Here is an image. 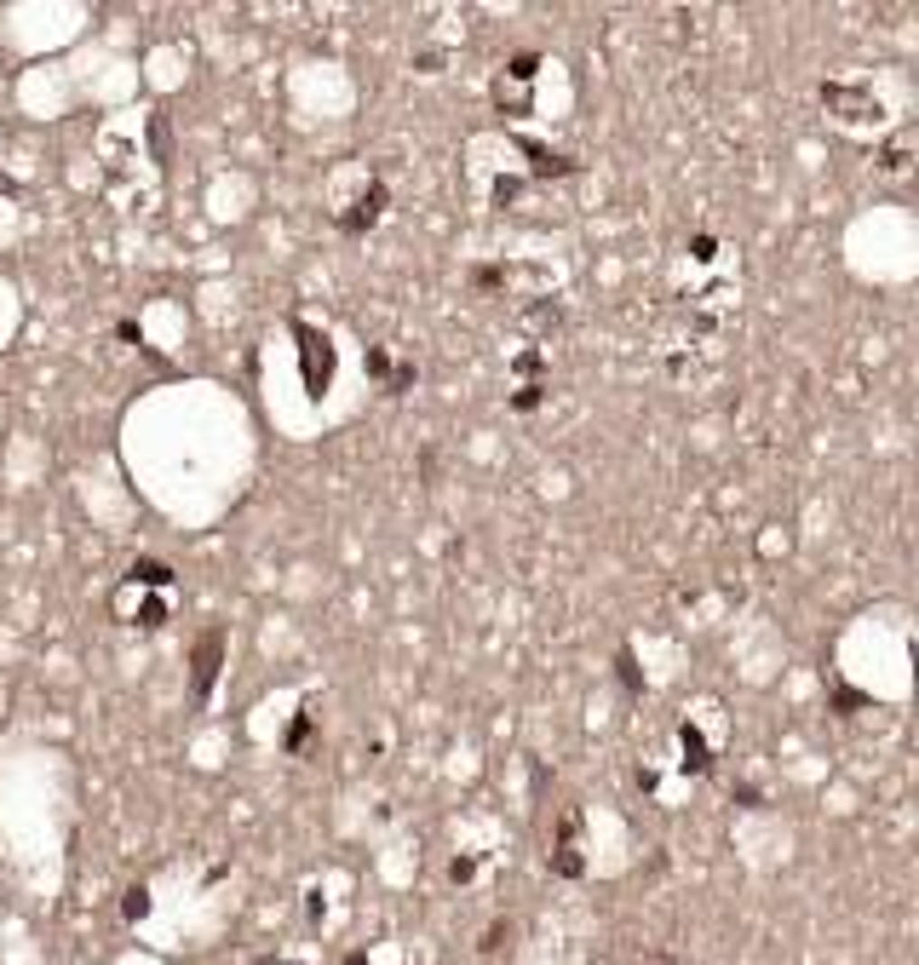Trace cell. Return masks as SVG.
Segmentation results:
<instances>
[{
  "instance_id": "cell-13",
  "label": "cell",
  "mask_w": 919,
  "mask_h": 965,
  "mask_svg": "<svg viewBox=\"0 0 919 965\" xmlns=\"http://www.w3.org/2000/svg\"><path fill=\"white\" fill-rule=\"evenodd\" d=\"M472 874H477V862H472V856H455V862H448V879H455V885H465Z\"/></svg>"
},
{
  "instance_id": "cell-1",
  "label": "cell",
  "mask_w": 919,
  "mask_h": 965,
  "mask_svg": "<svg viewBox=\"0 0 919 965\" xmlns=\"http://www.w3.org/2000/svg\"><path fill=\"white\" fill-rule=\"evenodd\" d=\"M299 334V368H305V391L310 397H322L334 385V345H328V334H317V328H293Z\"/></svg>"
},
{
  "instance_id": "cell-7",
  "label": "cell",
  "mask_w": 919,
  "mask_h": 965,
  "mask_svg": "<svg viewBox=\"0 0 919 965\" xmlns=\"http://www.w3.org/2000/svg\"><path fill=\"white\" fill-rule=\"evenodd\" d=\"M127 627H144V632H161V627H167V603H161V598H144V603H138V610L127 615Z\"/></svg>"
},
{
  "instance_id": "cell-5",
  "label": "cell",
  "mask_w": 919,
  "mask_h": 965,
  "mask_svg": "<svg viewBox=\"0 0 919 965\" xmlns=\"http://www.w3.org/2000/svg\"><path fill=\"white\" fill-rule=\"evenodd\" d=\"M678 770L684 776H707L712 770V753H707V741H701L695 724H678Z\"/></svg>"
},
{
  "instance_id": "cell-3",
  "label": "cell",
  "mask_w": 919,
  "mask_h": 965,
  "mask_svg": "<svg viewBox=\"0 0 919 965\" xmlns=\"http://www.w3.org/2000/svg\"><path fill=\"white\" fill-rule=\"evenodd\" d=\"M385 201H391V196H385V184H368V190L351 201V213H339V230H345V236L373 230V225H380V213H385Z\"/></svg>"
},
{
  "instance_id": "cell-12",
  "label": "cell",
  "mask_w": 919,
  "mask_h": 965,
  "mask_svg": "<svg viewBox=\"0 0 919 965\" xmlns=\"http://www.w3.org/2000/svg\"><path fill=\"white\" fill-rule=\"evenodd\" d=\"M511 368H518V373H540V368H547V356H540V351H518V356H511Z\"/></svg>"
},
{
  "instance_id": "cell-15",
  "label": "cell",
  "mask_w": 919,
  "mask_h": 965,
  "mask_svg": "<svg viewBox=\"0 0 919 965\" xmlns=\"http://www.w3.org/2000/svg\"><path fill=\"white\" fill-rule=\"evenodd\" d=\"M305 736H310V719H299V724L288 730V753H299V747H305Z\"/></svg>"
},
{
  "instance_id": "cell-14",
  "label": "cell",
  "mask_w": 919,
  "mask_h": 965,
  "mask_svg": "<svg viewBox=\"0 0 919 965\" xmlns=\"http://www.w3.org/2000/svg\"><path fill=\"white\" fill-rule=\"evenodd\" d=\"M518 196H523V179H501V184H494V201H501V207H506V201H518Z\"/></svg>"
},
{
  "instance_id": "cell-11",
  "label": "cell",
  "mask_w": 919,
  "mask_h": 965,
  "mask_svg": "<svg viewBox=\"0 0 919 965\" xmlns=\"http://www.w3.org/2000/svg\"><path fill=\"white\" fill-rule=\"evenodd\" d=\"M690 259H695V264H712V259H719V242H712V236H695V242H690Z\"/></svg>"
},
{
  "instance_id": "cell-9",
  "label": "cell",
  "mask_w": 919,
  "mask_h": 965,
  "mask_svg": "<svg viewBox=\"0 0 919 965\" xmlns=\"http://www.w3.org/2000/svg\"><path fill=\"white\" fill-rule=\"evenodd\" d=\"M540 402H547V385H540V380H528V385H523V391H511V409H518V414H528V409H540Z\"/></svg>"
},
{
  "instance_id": "cell-2",
  "label": "cell",
  "mask_w": 919,
  "mask_h": 965,
  "mask_svg": "<svg viewBox=\"0 0 919 965\" xmlns=\"http://www.w3.org/2000/svg\"><path fill=\"white\" fill-rule=\"evenodd\" d=\"M219 666H225V632L213 627V632H201V644H196V695L201 702H207L213 684H219Z\"/></svg>"
},
{
  "instance_id": "cell-17",
  "label": "cell",
  "mask_w": 919,
  "mask_h": 965,
  "mask_svg": "<svg viewBox=\"0 0 919 965\" xmlns=\"http://www.w3.org/2000/svg\"><path fill=\"white\" fill-rule=\"evenodd\" d=\"M0 190H6V196H12V179H6V173H0Z\"/></svg>"
},
{
  "instance_id": "cell-4",
  "label": "cell",
  "mask_w": 919,
  "mask_h": 965,
  "mask_svg": "<svg viewBox=\"0 0 919 965\" xmlns=\"http://www.w3.org/2000/svg\"><path fill=\"white\" fill-rule=\"evenodd\" d=\"M518 150L528 155L535 179H574V173H581V161H574V155H557V150H547V144H535V138H518Z\"/></svg>"
},
{
  "instance_id": "cell-16",
  "label": "cell",
  "mask_w": 919,
  "mask_h": 965,
  "mask_svg": "<svg viewBox=\"0 0 919 965\" xmlns=\"http://www.w3.org/2000/svg\"><path fill=\"white\" fill-rule=\"evenodd\" d=\"M620 678H627V690H638V666H632L627 649H620Z\"/></svg>"
},
{
  "instance_id": "cell-6",
  "label": "cell",
  "mask_w": 919,
  "mask_h": 965,
  "mask_svg": "<svg viewBox=\"0 0 919 965\" xmlns=\"http://www.w3.org/2000/svg\"><path fill=\"white\" fill-rule=\"evenodd\" d=\"M127 586H144V593H167V586H173V569H167L161 557H138V564L127 569Z\"/></svg>"
},
{
  "instance_id": "cell-8",
  "label": "cell",
  "mask_w": 919,
  "mask_h": 965,
  "mask_svg": "<svg viewBox=\"0 0 919 965\" xmlns=\"http://www.w3.org/2000/svg\"><path fill=\"white\" fill-rule=\"evenodd\" d=\"M535 75H540V52H518V58L506 64V75H501V81H518V87H528Z\"/></svg>"
},
{
  "instance_id": "cell-10",
  "label": "cell",
  "mask_w": 919,
  "mask_h": 965,
  "mask_svg": "<svg viewBox=\"0 0 919 965\" xmlns=\"http://www.w3.org/2000/svg\"><path fill=\"white\" fill-rule=\"evenodd\" d=\"M144 914H150V891H144V885H133V891H127V920H144Z\"/></svg>"
}]
</instances>
